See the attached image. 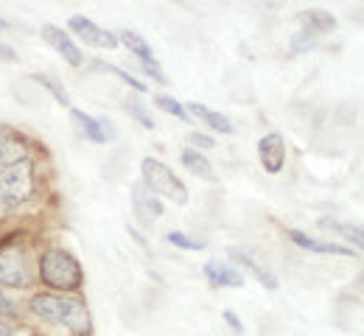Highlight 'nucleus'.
I'll return each mask as SVG.
<instances>
[{
    "mask_svg": "<svg viewBox=\"0 0 364 336\" xmlns=\"http://www.w3.org/2000/svg\"><path fill=\"white\" fill-rule=\"evenodd\" d=\"M31 311L46 320V323H56L65 325L68 331L76 336H87L92 331L90 311L85 303L73 300V297H59V294H34L31 297Z\"/></svg>",
    "mask_w": 364,
    "mask_h": 336,
    "instance_id": "1",
    "label": "nucleus"
},
{
    "mask_svg": "<svg viewBox=\"0 0 364 336\" xmlns=\"http://www.w3.org/2000/svg\"><path fill=\"white\" fill-rule=\"evenodd\" d=\"M40 278L56 291H76L85 283L82 264L65 249H46L40 258Z\"/></svg>",
    "mask_w": 364,
    "mask_h": 336,
    "instance_id": "2",
    "label": "nucleus"
},
{
    "mask_svg": "<svg viewBox=\"0 0 364 336\" xmlns=\"http://www.w3.org/2000/svg\"><path fill=\"white\" fill-rule=\"evenodd\" d=\"M140 171H143V180H146V188L154 193H160V196H168L171 202H177V205H185L188 202V188L182 185V180L166 166V163H160V160H154V157H146L143 163H140Z\"/></svg>",
    "mask_w": 364,
    "mask_h": 336,
    "instance_id": "3",
    "label": "nucleus"
},
{
    "mask_svg": "<svg viewBox=\"0 0 364 336\" xmlns=\"http://www.w3.org/2000/svg\"><path fill=\"white\" fill-rule=\"evenodd\" d=\"M34 191V180H31V168L28 163H20V166H11V168H3L0 171V202L14 207L20 202H26Z\"/></svg>",
    "mask_w": 364,
    "mask_h": 336,
    "instance_id": "4",
    "label": "nucleus"
},
{
    "mask_svg": "<svg viewBox=\"0 0 364 336\" xmlns=\"http://www.w3.org/2000/svg\"><path fill=\"white\" fill-rule=\"evenodd\" d=\"M68 26H70V31H73L82 43H87L92 48H118V37H115L112 31L95 26L85 14H73V17L68 20Z\"/></svg>",
    "mask_w": 364,
    "mask_h": 336,
    "instance_id": "5",
    "label": "nucleus"
},
{
    "mask_svg": "<svg viewBox=\"0 0 364 336\" xmlns=\"http://www.w3.org/2000/svg\"><path fill=\"white\" fill-rule=\"evenodd\" d=\"M34 283L31 281V272L23 261L20 252H3L0 255V286H11V288H28Z\"/></svg>",
    "mask_w": 364,
    "mask_h": 336,
    "instance_id": "6",
    "label": "nucleus"
},
{
    "mask_svg": "<svg viewBox=\"0 0 364 336\" xmlns=\"http://www.w3.org/2000/svg\"><path fill=\"white\" fill-rule=\"evenodd\" d=\"M230 258L235 261V264H241L244 269H250L255 278H258V283L261 286H267L269 291L277 288V278H274V272L252 252V249H244V246H230Z\"/></svg>",
    "mask_w": 364,
    "mask_h": 336,
    "instance_id": "7",
    "label": "nucleus"
},
{
    "mask_svg": "<svg viewBox=\"0 0 364 336\" xmlns=\"http://www.w3.org/2000/svg\"><path fill=\"white\" fill-rule=\"evenodd\" d=\"M43 40H46L50 48L56 50L70 67H82V62H85V56H82V50H79V45L62 31V28H56V26H46L43 28Z\"/></svg>",
    "mask_w": 364,
    "mask_h": 336,
    "instance_id": "8",
    "label": "nucleus"
},
{
    "mask_svg": "<svg viewBox=\"0 0 364 336\" xmlns=\"http://www.w3.org/2000/svg\"><path fill=\"white\" fill-rule=\"evenodd\" d=\"M258 157H261V166L269 171V174H280L283 171V163H286V143H283V135L269 132L258 141Z\"/></svg>",
    "mask_w": 364,
    "mask_h": 336,
    "instance_id": "9",
    "label": "nucleus"
},
{
    "mask_svg": "<svg viewBox=\"0 0 364 336\" xmlns=\"http://www.w3.org/2000/svg\"><path fill=\"white\" fill-rule=\"evenodd\" d=\"M70 118H73V124L79 126V132L92 141V143H107V141H112V126H109V121H104V118H90L87 112H82V109H70Z\"/></svg>",
    "mask_w": 364,
    "mask_h": 336,
    "instance_id": "10",
    "label": "nucleus"
},
{
    "mask_svg": "<svg viewBox=\"0 0 364 336\" xmlns=\"http://www.w3.org/2000/svg\"><path fill=\"white\" fill-rule=\"evenodd\" d=\"M297 20H300L303 31H309V34H314V37L331 34V31H336V26H339L336 17H333L331 11H325V9H306V11L297 14Z\"/></svg>",
    "mask_w": 364,
    "mask_h": 336,
    "instance_id": "11",
    "label": "nucleus"
},
{
    "mask_svg": "<svg viewBox=\"0 0 364 336\" xmlns=\"http://www.w3.org/2000/svg\"><path fill=\"white\" fill-rule=\"evenodd\" d=\"M289 239L294 241L300 249H306V252H317V255H342V258H353V255H356V249H350V246H339V244L317 241V239H311V236H306V233H300V230H289Z\"/></svg>",
    "mask_w": 364,
    "mask_h": 336,
    "instance_id": "12",
    "label": "nucleus"
},
{
    "mask_svg": "<svg viewBox=\"0 0 364 336\" xmlns=\"http://www.w3.org/2000/svg\"><path fill=\"white\" fill-rule=\"evenodd\" d=\"M205 278L210 281V286H244V275L235 269V266H228L222 261H208L205 264Z\"/></svg>",
    "mask_w": 364,
    "mask_h": 336,
    "instance_id": "13",
    "label": "nucleus"
},
{
    "mask_svg": "<svg viewBox=\"0 0 364 336\" xmlns=\"http://www.w3.org/2000/svg\"><path fill=\"white\" fill-rule=\"evenodd\" d=\"M180 160L193 177H199V180H205V183H213V180H216V171H213L210 160H208L202 151H196V148H182Z\"/></svg>",
    "mask_w": 364,
    "mask_h": 336,
    "instance_id": "14",
    "label": "nucleus"
},
{
    "mask_svg": "<svg viewBox=\"0 0 364 336\" xmlns=\"http://www.w3.org/2000/svg\"><path fill=\"white\" fill-rule=\"evenodd\" d=\"M26 157H28V148L23 141H17L11 135H0V171L26 163Z\"/></svg>",
    "mask_w": 364,
    "mask_h": 336,
    "instance_id": "15",
    "label": "nucleus"
},
{
    "mask_svg": "<svg viewBox=\"0 0 364 336\" xmlns=\"http://www.w3.org/2000/svg\"><path fill=\"white\" fill-rule=\"evenodd\" d=\"M188 112H193L199 121H205L213 132H222V135H230V132H232V124H230L228 115H222V112H216V109H210V107H205V104H199V101L188 104Z\"/></svg>",
    "mask_w": 364,
    "mask_h": 336,
    "instance_id": "16",
    "label": "nucleus"
},
{
    "mask_svg": "<svg viewBox=\"0 0 364 336\" xmlns=\"http://www.w3.org/2000/svg\"><path fill=\"white\" fill-rule=\"evenodd\" d=\"M132 199H135L137 213H140L143 219H157V216H163V202L149 191L146 185H135V188H132Z\"/></svg>",
    "mask_w": 364,
    "mask_h": 336,
    "instance_id": "17",
    "label": "nucleus"
},
{
    "mask_svg": "<svg viewBox=\"0 0 364 336\" xmlns=\"http://www.w3.org/2000/svg\"><path fill=\"white\" fill-rule=\"evenodd\" d=\"M121 43L140 59V65H154V62H157V59H154V50L149 48V43H146L140 34H135V31H129V28L121 31Z\"/></svg>",
    "mask_w": 364,
    "mask_h": 336,
    "instance_id": "18",
    "label": "nucleus"
},
{
    "mask_svg": "<svg viewBox=\"0 0 364 336\" xmlns=\"http://www.w3.org/2000/svg\"><path fill=\"white\" fill-rule=\"evenodd\" d=\"M322 227H328V230L345 236L353 246H362L364 249V227H345V224H336V222H322Z\"/></svg>",
    "mask_w": 364,
    "mask_h": 336,
    "instance_id": "19",
    "label": "nucleus"
},
{
    "mask_svg": "<svg viewBox=\"0 0 364 336\" xmlns=\"http://www.w3.org/2000/svg\"><path fill=\"white\" fill-rule=\"evenodd\" d=\"M154 104L163 109V112H168V115H174V118H180V121H188L191 115L185 112V107H182L177 98L171 96H154Z\"/></svg>",
    "mask_w": 364,
    "mask_h": 336,
    "instance_id": "20",
    "label": "nucleus"
},
{
    "mask_svg": "<svg viewBox=\"0 0 364 336\" xmlns=\"http://www.w3.org/2000/svg\"><path fill=\"white\" fill-rule=\"evenodd\" d=\"M317 40L319 37H314V34H309V31H297L294 37H291V43H289V50L291 53H306V50H311L314 45H317Z\"/></svg>",
    "mask_w": 364,
    "mask_h": 336,
    "instance_id": "21",
    "label": "nucleus"
},
{
    "mask_svg": "<svg viewBox=\"0 0 364 336\" xmlns=\"http://www.w3.org/2000/svg\"><path fill=\"white\" fill-rule=\"evenodd\" d=\"M127 109L132 112V118H137V121H140L146 129H154V118L146 112V107H143L140 101H132V98H129V101H127Z\"/></svg>",
    "mask_w": 364,
    "mask_h": 336,
    "instance_id": "22",
    "label": "nucleus"
},
{
    "mask_svg": "<svg viewBox=\"0 0 364 336\" xmlns=\"http://www.w3.org/2000/svg\"><path fill=\"white\" fill-rule=\"evenodd\" d=\"M168 239V244H174V246H180V249H205V244L202 241H196V239H191V236H185V233H168L166 236Z\"/></svg>",
    "mask_w": 364,
    "mask_h": 336,
    "instance_id": "23",
    "label": "nucleus"
},
{
    "mask_svg": "<svg viewBox=\"0 0 364 336\" xmlns=\"http://www.w3.org/2000/svg\"><path fill=\"white\" fill-rule=\"evenodd\" d=\"M98 67H104V70H109V73H115L118 79H124V82H127V85H129L132 90H137V93H143V90H146V85H143V82H137V79H135V76H132V73H127V70H121V67H115V65H104V62H101Z\"/></svg>",
    "mask_w": 364,
    "mask_h": 336,
    "instance_id": "24",
    "label": "nucleus"
},
{
    "mask_svg": "<svg viewBox=\"0 0 364 336\" xmlns=\"http://www.w3.org/2000/svg\"><path fill=\"white\" fill-rule=\"evenodd\" d=\"M37 82H43V85H46V87H48V90H50V96L56 98L59 104H65V107L70 104V98H68V93L62 90V85H59V82H53L50 76H37Z\"/></svg>",
    "mask_w": 364,
    "mask_h": 336,
    "instance_id": "25",
    "label": "nucleus"
},
{
    "mask_svg": "<svg viewBox=\"0 0 364 336\" xmlns=\"http://www.w3.org/2000/svg\"><path fill=\"white\" fill-rule=\"evenodd\" d=\"M222 317H225V323H228V325L232 328V331H235V334H244V325H241V320H238V317H235L230 308L225 311V314H222Z\"/></svg>",
    "mask_w": 364,
    "mask_h": 336,
    "instance_id": "26",
    "label": "nucleus"
},
{
    "mask_svg": "<svg viewBox=\"0 0 364 336\" xmlns=\"http://www.w3.org/2000/svg\"><path fill=\"white\" fill-rule=\"evenodd\" d=\"M191 143L202 146V148H213L216 141H213V138H205V135H199V132H193V135H191Z\"/></svg>",
    "mask_w": 364,
    "mask_h": 336,
    "instance_id": "27",
    "label": "nucleus"
},
{
    "mask_svg": "<svg viewBox=\"0 0 364 336\" xmlns=\"http://www.w3.org/2000/svg\"><path fill=\"white\" fill-rule=\"evenodd\" d=\"M0 59H3V62H17V53H14L11 45H3V43H0Z\"/></svg>",
    "mask_w": 364,
    "mask_h": 336,
    "instance_id": "28",
    "label": "nucleus"
},
{
    "mask_svg": "<svg viewBox=\"0 0 364 336\" xmlns=\"http://www.w3.org/2000/svg\"><path fill=\"white\" fill-rule=\"evenodd\" d=\"M0 314H14V303H9L6 297H0Z\"/></svg>",
    "mask_w": 364,
    "mask_h": 336,
    "instance_id": "29",
    "label": "nucleus"
},
{
    "mask_svg": "<svg viewBox=\"0 0 364 336\" xmlns=\"http://www.w3.org/2000/svg\"><path fill=\"white\" fill-rule=\"evenodd\" d=\"M0 336H11V328H9L3 320H0Z\"/></svg>",
    "mask_w": 364,
    "mask_h": 336,
    "instance_id": "30",
    "label": "nucleus"
},
{
    "mask_svg": "<svg viewBox=\"0 0 364 336\" xmlns=\"http://www.w3.org/2000/svg\"><path fill=\"white\" fill-rule=\"evenodd\" d=\"M0 28H9V23H6V20H0Z\"/></svg>",
    "mask_w": 364,
    "mask_h": 336,
    "instance_id": "31",
    "label": "nucleus"
}]
</instances>
